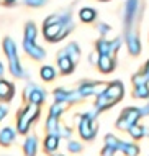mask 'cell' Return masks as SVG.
I'll return each instance as SVG.
<instances>
[{"label":"cell","instance_id":"cell-30","mask_svg":"<svg viewBox=\"0 0 149 156\" xmlns=\"http://www.w3.org/2000/svg\"><path fill=\"white\" fill-rule=\"evenodd\" d=\"M82 148H84L82 143H79V141L69 140V143H67V150H69V153H80Z\"/></svg>","mask_w":149,"mask_h":156},{"label":"cell","instance_id":"cell-27","mask_svg":"<svg viewBox=\"0 0 149 156\" xmlns=\"http://www.w3.org/2000/svg\"><path fill=\"white\" fill-rule=\"evenodd\" d=\"M133 97H134V99H149V86H147V84L134 86Z\"/></svg>","mask_w":149,"mask_h":156},{"label":"cell","instance_id":"cell-29","mask_svg":"<svg viewBox=\"0 0 149 156\" xmlns=\"http://www.w3.org/2000/svg\"><path fill=\"white\" fill-rule=\"evenodd\" d=\"M64 110H66L64 104H61V102H54V104L49 107V115H51V117H56V119H61V115L64 113Z\"/></svg>","mask_w":149,"mask_h":156},{"label":"cell","instance_id":"cell-4","mask_svg":"<svg viewBox=\"0 0 149 156\" xmlns=\"http://www.w3.org/2000/svg\"><path fill=\"white\" fill-rule=\"evenodd\" d=\"M2 48H3V53L7 54V59H8V67H10V73L13 77H18V79H25L26 77V71L21 67V62H20V58H18V49H16V44L12 38H5L2 43Z\"/></svg>","mask_w":149,"mask_h":156},{"label":"cell","instance_id":"cell-3","mask_svg":"<svg viewBox=\"0 0 149 156\" xmlns=\"http://www.w3.org/2000/svg\"><path fill=\"white\" fill-rule=\"evenodd\" d=\"M123 95H125V86L120 81H113V82L106 84L100 94H97L95 110L99 113L103 110H108V108H112L113 105H116L120 102L123 99Z\"/></svg>","mask_w":149,"mask_h":156},{"label":"cell","instance_id":"cell-38","mask_svg":"<svg viewBox=\"0 0 149 156\" xmlns=\"http://www.w3.org/2000/svg\"><path fill=\"white\" fill-rule=\"evenodd\" d=\"M54 156H56V154H54ZM57 156H62V154H57Z\"/></svg>","mask_w":149,"mask_h":156},{"label":"cell","instance_id":"cell-24","mask_svg":"<svg viewBox=\"0 0 149 156\" xmlns=\"http://www.w3.org/2000/svg\"><path fill=\"white\" fill-rule=\"evenodd\" d=\"M147 82H149V61L146 62V66H144V69L141 71V73L133 76V84L134 86H143V84H147Z\"/></svg>","mask_w":149,"mask_h":156},{"label":"cell","instance_id":"cell-31","mask_svg":"<svg viewBox=\"0 0 149 156\" xmlns=\"http://www.w3.org/2000/svg\"><path fill=\"white\" fill-rule=\"evenodd\" d=\"M97 30H99V33L102 36H105V35H108V33L112 31V27L106 25V23H97Z\"/></svg>","mask_w":149,"mask_h":156},{"label":"cell","instance_id":"cell-9","mask_svg":"<svg viewBox=\"0 0 149 156\" xmlns=\"http://www.w3.org/2000/svg\"><path fill=\"white\" fill-rule=\"evenodd\" d=\"M121 46V38H115V40H105L102 38L95 43V48H97V53L99 54H103V56H115V53L120 49Z\"/></svg>","mask_w":149,"mask_h":156},{"label":"cell","instance_id":"cell-11","mask_svg":"<svg viewBox=\"0 0 149 156\" xmlns=\"http://www.w3.org/2000/svg\"><path fill=\"white\" fill-rule=\"evenodd\" d=\"M54 100L61 104H77L79 100H82V97L79 95L77 90H67V89H54L53 92Z\"/></svg>","mask_w":149,"mask_h":156},{"label":"cell","instance_id":"cell-16","mask_svg":"<svg viewBox=\"0 0 149 156\" xmlns=\"http://www.w3.org/2000/svg\"><path fill=\"white\" fill-rule=\"evenodd\" d=\"M59 141H61V136L48 133L46 138H44V141H43V150H44V153L54 154L57 151V148H59Z\"/></svg>","mask_w":149,"mask_h":156},{"label":"cell","instance_id":"cell-28","mask_svg":"<svg viewBox=\"0 0 149 156\" xmlns=\"http://www.w3.org/2000/svg\"><path fill=\"white\" fill-rule=\"evenodd\" d=\"M128 132H130V135H131V138H133V140H141L143 136H146V128L141 126L139 123L133 125L130 130H128Z\"/></svg>","mask_w":149,"mask_h":156},{"label":"cell","instance_id":"cell-8","mask_svg":"<svg viewBox=\"0 0 149 156\" xmlns=\"http://www.w3.org/2000/svg\"><path fill=\"white\" fill-rule=\"evenodd\" d=\"M23 97L28 104H35V105H41L46 100V92L41 89L40 86L33 82H28L26 87L23 90Z\"/></svg>","mask_w":149,"mask_h":156},{"label":"cell","instance_id":"cell-15","mask_svg":"<svg viewBox=\"0 0 149 156\" xmlns=\"http://www.w3.org/2000/svg\"><path fill=\"white\" fill-rule=\"evenodd\" d=\"M115 66H116V62H115L113 56H103V54H99V59H97V67H99L100 73L103 74H110L115 71Z\"/></svg>","mask_w":149,"mask_h":156},{"label":"cell","instance_id":"cell-10","mask_svg":"<svg viewBox=\"0 0 149 156\" xmlns=\"http://www.w3.org/2000/svg\"><path fill=\"white\" fill-rule=\"evenodd\" d=\"M105 86L106 84L100 82V81H82L77 86V92H79V95L82 97V99H87V97H90V95L100 94Z\"/></svg>","mask_w":149,"mask_h":156},{"label":"cell","instance_id":"cell-12","mask_svg":"<svg viewBox=\"0 0 149 156\" xmlns=\"http://www.w3.org/2000/svg\"><path fill=\"white\" fill-rule=\"evenodd\" d=\"M23 49H25V53H26L31 59H35V61H41V59H44V58H46L44 48L38 46L36 41H25L23 40Z\"/></svg>","mask_w":149,"mask_h":156},{"label":"cell","instance_id":"cell-7","mask_svg":"<svg viewBox=\"0 0 149 156\" xmlns=\"http://www.w3.org/2000/svg\"><path fill=\"white\" fill-rule=\"evenodd\" d=\"M143 119V110L141 107H126L125 110L120 113L116 120V128L118 130H130L133 125H136Z\"/></svg>","mask_w":149,"mask_h":156},{"label":"cell","instance_id":"cell-26","mask_svg":"<svg viewBox=\"0 0 149 156\" xmlns=\"http://www.w3.org/2000/svg\"><path fill=\"white\" fill-rule=\"evenodd\" d=\"M40 76H41V79L43 81H46V82H51V81H54V77H56V69H54L53 66H43L41 69H40Z\"/></svg>","mask_w":149,"mask_h":156},{"label":"cell","instance_id":"cell-13","mask_svg":"<svg viewBox=\"0 0 149 156\" xmlns=\"http://www.w3.org/2000/svg\"><path fill=\"white\" fill-rule=\"evenodd\" d=\"M120 148V140L115 135H106L105 136V146L102 150V156H113Z\"/></svg>","mask_w":149,"mask_h":156},{"label":"cell","instance_id":"cell-5","mask_svg":"<svg viewBox=\"0 0 149 156\" xmlns=\"http://www.w3.org/2000/svg\"><path fill=\"white\" fill-rule=\"evenodd\" d=\"M40 117V105L28 104L16 113V132L18 135H26L31 128V123Z\"/></svg>","mask_w":149,"mask_h":156},{"label":"cell","instance_id":"cell-22","mask_svg":"<svg viewBox=\"0 0 149 156\" xmlns=\"http://www.w3.org/2000/svg\"><path fill=\"white\" fill-rule=\"evenodd\" d=\"M118 151H121L125 156H138L139 154V146L134 145V143L120 140V148H118Z\"/></svg>","mask_w":149,"mask_h":156},{"label":"cell","instance_id":"cell-35","mask_svg":"<svg viewBox=\"0 0 149 156\" xmlns=\"http://www.w3.org/2000/svg\"><path fill=\"white\" fill-rule=\"evenodd\" d=\"M141 110H143V117H147L149 115V104L144 105V107H141Z\"/></svg>","mask_w":149,"mask_h":156},{"label":"cell","instance_id":"cell-2","mask_svg":"<svg viewBox=\"0 0 149 156\" xmlns=\"http://www.w3.org/2000/svg\"><path fill=\"white\" fill-rule=\"evenodd\" d=\"M72 30H74V22H72L71 12L53 13L43 22V36L49 43H56V41L64 40Z\"/></svg>","mask_w":149,"mask_h":156},{"label":"cell","instance_id":"cell-34","mask_svg":"<svg viewBox=\"0 0 149 156\" xmlns=\"http://www.w3.org/2000/svg\"><path fill=\"white\" fill-rule=\"evenodd\" d=\"M7 113H8V108L5 107V105H0V122L7 117Z\"/></svg>","mask_w":149,"mask_h":156},{"label":"cell","instance_id":"cell-25","mask_svg":"<svg viewBox=\"0 0 149 156\" xmlns=\"http://www.w3.org/2000/svg\"><path fill=\"white\" fill-rule=\"evenodd\" d=\"M36 35H38V30H36V25L33 22H28L25 25V35H23V40L25 41H36Z\"/></svg>","mask_w":149,"mask_h":156},{"label":"cell","instance_id":"cell-36","mask_svg":"<svg viewBox=\"0 0 149 156\" xmlns=\"http://www.w3.org/2000/svg\"><path fill=\"white\" fill-rule=\"evenodd\" d=\"M15 2H16V0H3V3H5V5H13Z\"/></svg>","mask_w":149,"mask_h":156},{"label":"cell","instance_id":"cell-14","mask_svg":"<svg viewBox=\"0 0 149 156\" xmlns=\"http://www.w3.org/2000/svg\"><path fill=\"white\" fill-rule=\"evenodd\" d=\"M15 95V86L7 79L0 77V100L2 102H10Z\"/></svg>","mask_w":149,"mask_h":156},{"label":"cell","instance_id":"cell-37","mask_svg":"<svg viewBox=\"0 0 149 156\" xmlns=\"http://www.w3.org/2000/svg\"><path fill=\"white\" fill-rule=\"evenodd\" d=\"M3 73H5V67H3V64H2V62H0V76H2Z\"/></svg>","mask_w":149,"mask_h":156},{"label":"cell","instance_id":"cell-19","mask_svg":"<svg viewBox=\"0 0 149 156\" xmlns=\"http://www.w3.org/2000/svg\"><path fill=\"white\" fill-rule=\"evenodd\" d=\"M16 133H18V132H15L12 126H5V128H2V130H0V145H2V146H10L12 143L15 141Z\"/></svg>","mask_w":149,"mask_h":156},{"label":"cell","instance_id":"cell-17","mask_svg":"<svg viewBox=\"0 0 149 156\" xmlns=\"http://www.w3.org/2000/svg\"><path fill=\"white\" fill-rule=\"evenodd\" d=\"M57 67L61 74H71L75 69V61H72L66 54H57Z\"/></svg>","mask_w":149,"mask_h":156},{"label":"cell","instance_id":"cell-1","mask_svg":"<svg viewBox=\"0 0 149 156\" xmlns=\"http://www.w3.org/2000/svg\"><path fill=\"white\" fill-rule=\"evenodd\" d=\"M143 13V0H126L125 13H123V27H125V41L128 53L138 56L141 53V40L138 35V23Z\"/></svg>","mask_w":149,"mask_h":156},{"label":"cell","instance_id":"cell-18","mask_svg":"<svg viewBox=\"0 0 149 156\" xmlns=\"http://www.w3.org/2000/svg\"><path fill=\"white\" fill-rule=\"evenodd\" d=\"M23 153L25 156H36L38 153V136L36 135H29L23 143Z\"/></svg>","mask_w":149,"mask_h":156},{"label":"cell","instance_id":"cell-6","mask_svg":"<svg viewBox=\"0 0 149 156\" xmlns=\"http://www.w3.org/2000/svg\"><path fill=\"white\" fill-rule=\"evenodd\" d=\"M95 115H99V112L93 108L92 112H85L82 115H79L77 120V130L80 138H84L85 141H92L97 136V126H95Z\"/></svg>","mask_w":149,"mask_h":156},{"label":"cell","instance_id":"cell-23","mask_svg":"<svg viewBox=\"0 0 149 156\" xmlns=\"http://www.w3.org/2000/svg\"><path fill=\"white\" fill-rule=\"evenodd\" d=\"M79 18H80V22H84V23H92L97 20V12L90 7H84L79 10Z\"/></svg>","mask_w":149,"mask_h":156},{"label":"cell","instance_id":"cell-21","mask_svg":"<svg viewBox=\"0 0 149 156\" xmlns=\"http://www.w3.org/2000/svg\"><path fill=\"white\" fill-rule=\"evenodd\" d=\"M44 126H46V132H48V133L61 136V130H62V126H61V123H59V119L48 115V120H46V125H44Z\"/></svg>","mask_w":149,"mask_h":156},{"label":"cell","instance_id":"cell-39","mask_svg":"<svg viewBox=\"0 0 149 156\" xmlns=\"http://www.w3.org/2000/svg\"><path fill=\"white\" fill-rule=\"evenodd\" d=\"M102 2H105V0H102Z\"/></svg>","mask_w":149,"mask_h":156},{"label":"cell","instance_id":"cell-33","mask_svg":"<svg viewBox=\"0 0 149 156\" xmlns=\"http://www.w3.org/2000/svg\"><path fill=\"white\" fill-rule=\"evenodd\" d=\"M71 135H72V128H69V126H62V130H61V136H62V138H67V140H69Z\"/></svg>","mask_w":149,"mask_h":156},{"label":"cell","instance_id":"cell-32","mask_svg":"<svg viewBox=\"0 0 149 156\" xmlns=\"http://www.w3.org/2000/svg\"><path fill=\"white\" fill-rule=\"evenodd\" d=\"M26 7H33V8H38V7H43L46 3V0H23Z\"/></svg>","mask_w":149,"mask_h":156},{"label":"cell","instance_id":"cell-20","mask_svg":"<svg viewBox=\"0 0 149 156\" xmlns=\"http://www.w3.org/2000/svg\"><path fill=\"white\" fill-rule=\"evenodd\" d=\"M59 54H66V56H69L72 61L77 62V59L80 58V48L77 43H69L67 46H64V48L59 51Z\"/></svg>","mask_w":149,"mask_h":156}]
</instances>
